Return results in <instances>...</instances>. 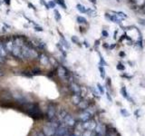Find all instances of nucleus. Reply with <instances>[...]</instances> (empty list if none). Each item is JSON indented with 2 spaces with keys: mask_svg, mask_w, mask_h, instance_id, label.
Returning a JSON list of instances; mask_svg holds the SVG:
<instances>
[{
  "mask_svg": "<svg viewBox=\"0 0 145 136\" xmlns=\"http://www.w3.org/2000/svg\"><path fill=\"white\" fill-rule=\"evenodd\" d=\"M4 2L7 5V6H9V5L11 4V0H4Z\"/></svg>",
  "mask_w": 145,
  "mask_h": 136,
  "instance_id": "obj_42",
  "label": "nucleus"
},
{
  "mask_svg": "<svg viewBox=\"0 0 145 136\" xmlns=\"http://www.w3.org/2000/svg\"><path fill=\"white\" fill-rule=\"evenodd\" d=\"M120 113H121V114L123 115V117H128V116H130V113H128L125 109H121L120 110Z\"/></svg>",
  "mask_w": 145,
  "mask_h": 136,
  "instance_id": "obj_30",
  "label": "nucleus"
},
{
  "mask_svg": "<svg viewBox=\"0 0 145 136\" xmlns=\"http://www.w3.org/2000/svg\"><path fill=\"white\" fill-rule=\"evenodd\" d=\"M22 108L28 115L34 119H41L43 118V113L39 108V105L35 102H26L22 104Z\"/></svg>",
  "mask_w": 145,
  "mask_h": 136,
  "instance_id": "obj_2",
  "label": "nucleus"
},
{
  "mask_svg": "<svg viewBox=\"0 0 145 136\" xmlns=\"http://www.w3.org/2000/svg\"><path fill=\"white\" fill-rule=\"evenodd\" d=\"M55 3L57 5H59L60 7L63 9H66L67 7H66V4H65V2H64V0H55Z\"/></svg>",
  "mask_w": 145,
  "mask_h": 136,
  "instance_id": "obj_23",
  "label": "nucleus"
},
{
  "mask_svg": "<svg viewBox=\"0 0 145 136\" xmlns=\"http://www.w3.org/2000/svg\"><path fill=\"white\" fill-rule=\"evenodd\" d=\"M56 113V107L55 104L53 103H50L48 105V108H47V113H46V115H47V118H48L50 121L54 120V118L55 116Z\"/></svg>",
  "mask_w": 145,
  "mask_h": 136,
  "instance_id": "obj_5",
  "label": "nucleus"
},
{
  "mask_svg": "<svg viewBox=\"0 0 145 136\" xmlns=\"http://www.w3.org/2000/svg\"><path fill=\"white\" fill-rule=\"evenodd\" d=\"M60 44L62 45L63 48H65V49H69L70 48V45H69V43L67 40H65V38L63 37V35H62V38H61V40H60Z\"/></svg>",
  "mask_w": 145,
  "mask_h": 136,
  "instance_id": "obj_18",
  "label": "nucleus"
},
{
  "mask_svg": "<svg viewBox=\"0 0 145 136\" xmlns=\"http://www.w3.org/2000/svg\"><path fill=\"white\" fill-rule=\"evenodd\" d=\"M48 6L50 8H55L56 6V3L55 1H53V0H51V1H49L48 2Z\"/></svg>",
  "mask_w": 145,
  "mask_h": 136,
  "instance_id": "obj_35",
  "label": "nucleus"
},
{
  "mask_svg": "<svg viewBox=\"0 0 145 136\" xmlns=\"http://www.w3.org/2000/svg\"><path fill=\"white\" fill-rule=\"evenodd\" d=\"M30 72L32 74V75H40V74H41V70H40L39 68L35 67V68H33Z\"/></svg>",
  "mask_w": 145,
  "mask_h": 136,
  "instance_id": "obj_25",
  "label": "nucleus"
},
{
  "mask_svg": "<svg viewBox=\"0 0 145 136\" xmlns=\"http://www.w3.org/2000/svg\"><path fill=\"white\" fill-rule=\"evenodd\" d=\"M141 11H142L143 14H145V3H144V5L141 7Z\"/></svg>",
  "mask_w": 145,
  "mask_h": 136,
  "instance_id": "obj_43",
  "label": "nucleus"
},
{
  "mask_svg": "<svg viewBox=\"0 0 145 136\" xmlns=\"http://www.w3.org/2000/svg\"><path fill=\"white\" fill-rule=\"evenodd\" d=\"M79 118H80V120H81V122H84L89 121L90 119L92 118V114H91L89 112H87L86 110H84V111H83V113L80 114Z\"/></svg>",
  "mask_w": 145,
  "mask_h": 136,
  "instance_id": "obj_14",
  "label": "nucleus"
},
{
  "mask_svg": "<svg viewBox=\"0 0 145 136\" xmlns=\"http://www.w3.org/2000/svg\"><path fill=\"white\" fill-rule=\"evenodd\" d=\"M99 55H100V62H99V65L100 66H107V63L104 61V58L103 57V55L101 54L100 53H99Z\"/></svg>",
  "mask_w": 145,
  "mask_h": 136,
  "instance_id": "obj_26",
  "label": "nucleus"
},
{
  "mask_svg": "<svg viewBox=\"0 0 145 136\" xmlns=\"http://www.w3.org/2000/svg\"><path fill=\"white\" fill-rule=\"evenodd\" d=\"M116 68H117V70H119V71H124V70H125V66H124L122 63H118V64L116 65Z\"/></svg>",
  "mask_w": 145,
  "mask_h": 136,
  "instance_id": "obj_31",
  "label": "nucleus"
},
{
  "mask_svg": "<svg viewBox=\"0 0 145 136\" xmlns=\"http://www.w3.org/2000/svg\"><path fill=\"white\" fill-rule=\"evenodd\" d=\"M119 55H120V56H122V57H124V56H125V54L123 53V52H120Z\"/></svg>",
  "mask_w": 145,
  "mask_h": 136,
  "instance_id": "obj_46",
  "label": "nucleus"
},
{
  "mask_svg": "<svg viewBox=\"0 0 145 136\" xmlns=\"http://www.w3.org/2000/svg\"><path fill=\"white\" fill-rule=\"evenodd\" d=\"M106 95H107L109 101H110V102H112V98H111V96H110V95H109V93H106Z\"/></svg>",
  "mask_w": 145,
  "mask_h": 136,
  "instance_id": "obj_45",
  "label": "nucleus"
},
{
  "mask_svg": "<svg viewBox=\"0 0 145 136\" xmlns=\"http://www.w3.org/2000/svg\"><path fill=\"white\" fill-rule=\"evenodd\" d=\"M38 61L42 65H48L50 64V58H49L45 54H40V55L38 57Z\"/></svg>",
  "mask_w": 145,
  "mask_h": 136,
  "instance_id": "obj_12",
  "label": "nucleus"
},
{
  "mask_svg": "<svg viewBox=\"0 0 145 136\" xmlns=\"http://www.w3.org/2000/svg\"><path fill=\"white\" fill-rule=\"evenodd\" d=\"M69 88H70L71 92L73 94H76V95H81L82 94V88H81V86L79 85L78 83H75V82L71 81Z\"/></svg>",
  "mask_w": 145,
  "mask_h": 136,
  "instance_id": "obj_6",
  "label": "nucleus"
},
{
  "mask_svg": "<svg viewBox=\"0 0 145 136\" xmlns=\"http://www.w3.org/2000/svg\"><path fill=\"white\" fill-rule=\"evenodd\" d=\"M92 132H93V131H91V130H85V131H83L82 136H91Z\"/></svg>",
  "mask_w": 145,
  "mask_h": 136,
  "instance_id": "obj_33",
  "label": "nucleus"
},
{
  "mask_svg": "<svg viewBox=\"0 0 145 136\" xmlns=\"http://www.w3.org/2000/svg\"><path fill=\"white\" fill-rule=\"evenodd\" d=\"M123 77H126L127 79H131L132 78V76H131V75H122Z\"/></svg>",
  "mask_w": 145,
  "mask_h": 136,
  "instance_id": "obj_41",
  "label": "nucleus"
},
{
  "mask_svg": "<svg viewBox=\"0 0 145 136\" xmlns=\"http://www.w3.org/2000/svg\"><path fill=\"white\" fill-rule=\"evenodd\" d=\"M68 131H67V128L64 126V125H60L58 126L55 130V136H63L64 135L65 133H67Z\"/></svg>",
  "mask_w": 145,
  "mask_h": 136,
  "instance_id": "obj_13",
  "label": "nucleus"
},
{
  "mask_svg": "<svg viewBox=\"0 0 145 136\" xmlns=\"http://www.w3.org/2000/svg\"><path fill=\"white\" fill-rule=\"evenodd\" d=\"M76 21H77V23H79V24H82V25L87 24V20H86L85 17L81 16V15H79V16H77V17H76Z\"/></svg>",
  "mask_w": 145,
  "mask_h": 136,
  "instance_id": "obj_22",
  "label": "nucleus"
},
{
  "mask_svg": "<svg viewBox=\"0 0 145 136\" xmlns=\"http://www.w3.org/2000/svg\"><path fill=\"white\" fill-rule=\"evenodd\" d=\"M121 94L123 95V96L124 97L125 99H127L128 101H131V102H132V103H134L133 102V99L131 97L130 95H129V94H128V92H127L126 88H125V86H123L122 87V89H121Z\"/></svg>",
  "mask_w": 145,
  "mask_h": 136,
  "instance_id": "obj_15",
  "label": "nucleus"
},
{
  "mask_svg": "<svg viewBox=\"0 0 145 136\" xmlns=\"http://www.w3.org/2000/svg\"><path fill=\"white\" fill-rule=\"evenodd\" d=\"M5 75V72H4V70L2 69V68H0V76H3Z\"/></svg>",
  "mask_w": 145,
  "mask_h": 136,
  "instance_id": "obj_40",
  "label": "nucleus"
},
{
  "mask_svg": "<svg viewBox=\"0 0 145 136\" xmlns=\"http://www.w3.org/2000/svg\"><path fill=\"white\" fill-rule=\"evenodd\" d=\"M105 18L108 19L110 22L115 23V24H118V25H121V24H122V19L119 18V17L116 15H114L113 13H112V14L106 13V14H105Z\"/></svg>",
  "mask_w": 145,
  "mask_h": 136,
  "instance_id": "obj_8",
  "label": "nucleus"
},
{
  "mask_svg": "<svg viewBox=\"0 0 145 136\" xmlns=\"http://www.w3.org/2000/svg\"><path fill=\"white\" fill-rule=\"evenodd\" d=\"M3 44H4L5 48L7 49L8 53H11L13 48H14V45H15V44H14V37L7 38L6 41L3 42Z\"/></svg>",
  "mask_w": 145,
  "mask_h": 136,
  "instance_id": "obj_7",
  "label": "nucleus"
},
{
  "mask_svg": "<svg viewBox=\"0 0 145 136\" xmlns=\"http://www.w3.org/2000/svg\"><path fill=\"white\" fill-rule=\"evenodd\" d=\"M89 1L93 5H96L97 4V0H89Z\"/></svg>",
  "mask_w": 145,
  "mask_h": 136,
  "instance_id": "obj_44",
  "label": "nucleus"
},
{
  "mask_svg": "<svg viewBox=\"0 0 145 136\" xmlns=\"http://www.w3.org/2000/svg\"><path fill=\"white\" fill-rule=\"evenodd\" d=\"M55 130H56L55 126L53 124L52 122H48L47 124L44 126L43 132H44V134L45 136H53L55 135Z\"/></svg>",
  "mask_w": 145,
  "mask_h": 136,
  "instance_id": "obj_4",
  "label": "nucleus"
},
{
  "mask_svg": "<svg viewBox=\"0 0 145 136\" xmlns=\"http://www.w3.org/2000/svg\"><path fill=\"white\" fill-rule=\"evenodd\" d=\"M97 89H98V91L100 92L101 95H104V88H103V86H102V84L97 83Z\"/></svg>",
  "mask_w": 145,
  "mask_h": 136,
  "instance_id": "obj_34",
  "label": "nucleus"
},
{
  "mask_svg": "<svg viewBox=\"0 0 145 136\" xmlns=\"http://www.w3.org/2000/svg\"><path fill=\"white\" fill-rule=\"evenodd\" d=\"M76 9H77L80 13H82V14H86V12H87V8L82 4L76 5Z\"/></svg>",
  "mask_w": 145,
  "mask_h": 136,
  "instance_id": "obj_20",
  "label": "nucleus"
},
{
  "mask_svg": "<svg viewBox=\"0 0 145 136\" xmlns=\"http://www.w3.org/2000/svg\"><path fill=\"white\" fill-rule=\"evenodd\" d=\"M55 18L56 21H60L62 19V15L60 14V12L56 9H55Z\"/></svg>",
  "mask_w": 145,
  "mask_h": 136,
  "instance_id": "obj_28",
  "label": "nucleus"
},
{
  "mask_svg": "<svg viewBox=\"0 0 145 136\" xmlns=\"http://www.w3.org/2000/svg\"><path fill=\"white\" fill-rule=\"evenodd\" d=\"M112 13H113V14H115L119 18H121L122 20H123V19H126L127 17H128V15L125 14V13H123V12L122 11H112Z\"/></svg>",
  "mask_w": 145,
  "mask_h": 136,
  "instance_id": "obj_19",
  "label": "nucleus"
},
{
  "mask_svg": "<svg viewBox=\"0 0 145 136\" xmlns=\"http://www.w3.org/2000/svg\"><path fill=\"white\" fill-rule=\"evenodd\" d=\"M28 7L29 8H32L34 10H35V6L33 4H31V3H28Z\"/></svg>",
  "mask_w": 145,
  "mask_h": 136,
  "instance_id": "obj_39",
  "label": "nucleus"
},
{
  "mask_svg": "<svg viewBox=\"0 0 145 136\" xmlns=\"http://www.w3.org/2000/svg\"><path fill=\"white\" fill-rule=\"evenodd\" d=\"M64 122V123L67 125V126H75L76 124V122H75V119L72 115H69V114H66V116L64 117V119L63 120Z\"/></svg>",
  "mask_w": 145,
  "mask_h": 136,
  "instance_id": "obj_11",
  "label": "nucleus"
},
{
  "mask_svg": "<svg viewBox=\"0 0 145 136\" xmlns=\"http://www.w3.org/2000/svg\"><path fill=\"white\" fill-rule=\"evenodd\" d=\"M7 54H8V52L7 51V49L5 48V45L4 44H3V42H0V55L7 58Z\"/></svg>",
  "mask_w": 145,
  "mask_h": 136,
  "instance_id": "obj_17",
  "label": "nucleus"
},
{
  "mask_svg": "<svg viewBox=\"0 0 145 136\" xmlns=\"http://www.w3.org/2000/svg\"><path fill=\"white\" fill-rule=\"evenodd\" d=\"M56 46H57V48L59 49L60 52L62 53V54L63 55V57H66V53H65V51H64V48H63V46H62V45H61V44L59 43V44H57V45H56Z\"/></svg>",
  "mask_w": 145,
  "mask_h": 136,
  "instance_id": "obj_27",
  "label": "nucleus"
},
{
  "mask_svg": "<svg viewBox=\"0 0 145 136\" xmlns=\"http://www.w3.org/2000/svg\"><path fill=\"white\" fill-rule=\"evenodd\" d=\"M83 127L84 130H91V131H93V130L95 129V127H96V123H95L94 121H92V120L90 119L89 121L83 122Z\"/></svg>",
  "mask_w": 145,
  "mask_h": 136,
  "instance_id": "obj_10",
  "label": "nucleus"
},
{
  "mask_svg": "<svg viewBox=\"0 0 145 136\" xmlns=\"http://www.w3.org/2000/svg\"><path fill=\"white\" fill-rule=\"evenodd\" d=\"M102 35H103L104 37H108V36H109V33H108L105 29H104V30L102 31Z\"/></svg>",
  "mask_w": 145,
  "mask_h": 136,
  "instance_id": "obj_36",
  "label": "nucleus"
},
{
  "mask_svg": "<svg viewBox=\"0 0 145 136\" xmlns=\"http://www.w3.org/2000/svg\"><path fill=\"white\" fill-rule=\"evenodd\" d=\"M17 59H21V54H22V46H18V45H14V48L12 50V52L10 53Z\"/></svg>",
  "mask_w": 145,
  "mask_h": 136,
  "instance_id": "obj_9",
  "label": "nucleus"
},
{
  "mask_svg": "<svg viewBox=\"0 0 145 136\" xmlns=\"http://www.w3.org/2000/svg\"><path fill=\"white\" fill-rule=\"evenodd\" d=\"M56 75L59 77L61 80H68L70 79V74L68 72L66 68L64 67L63 65H61V64H58L57 67H56Z\"/></svg>",
  "mask_w": 145,
  "mask_h": 136,
  "instance_id": "obj_3",
  "label": "nucleus"
},
{
  "mask_svg": "<svg viewBox=\"0 0 145 136\" xmlns=\"http://www.w3.org/2000/svg\"><path fill=\"white\" fill-rule=\"evenodd\" d=\"M35 30L37 31V32H43L44 29L41 27H39V26H35Z\"/></svg>",
  "mask_w": 145,
  "mask_h": 136,
  "instance_id": "obj_37",
  "label": "nucleus"
},
{
  "mask_svg": "<svg viewBox=\"0 0 145 136\" xmlns=\"http://www.w3.org/2000/svg\"><path fill=\"white\" fill-rule=\"evenodd\" d=\"M82 101V96L81 95H76V94H73L72 95V102H74L75 104L78 105L79 102Z\"/></svg>",
  "mask_w": 145,
  "mask_h": 136,
  "instance_id": "obj_16",
  "label": "nucleus"
},
{
  "mask_svg": "<svg viewBox=\"0 0 145 136\" xmlns=\"http://www.w3.org/2000/svg\"><path fill=\"white\" fill-rule=\"evenodd\" d=\"M78 106L81 108V109H83V110H85V109H87L88 107L90 106V104H89V102H87V101H81V102H79V104H78Z\"/></svg>",
  "mask_w": 145,
  "mask_h": 136,
  "instance_id": "obj_21",
  "label": "nucleus"
},
{
  "mask_svg": "<svg viewBox=\"0 0 145 136\" xmlns=\"http://www.w3.org/2000/svg\"><path fill=\"white\" fill-rule=\"evenodd\" d=\"M40 53L36 48L34 47L33 45L28 44L26 42L22 46V54H21V60H38V57Z\"/></svg>",
  "mask_w": 145,
  "mask_h": 136,
  "instance_id": "obj_1",
  "label": "nucleus"
},
{
  "mask_svg": "<svg viewBox=\"0 0 145 136\" xmlns=\"http://www.w3.org/2000/svg\"><path fill=\"white\" fill-rule=\"evenodd\" d=\"M83 45H85L86 47H89V45H88V43H87V42H86V41L83 42Z\"/></svg>",
  "mask_w": 145,
  "mask_h": 136,
  "instance_id": "obj_48",
  "label": "nucleus"
},
{
  "mask_svg": "<svg viewBox=\"0 0 145 136\" xmlns=\"http://www.w3.org/2000/svg\"><path fill=\"white\" fill-rule=\"evenodd\" d=\"M99 71H100L101 77L103 79H105V69H104V66H99Z\"/></svg>",
  "mask_w": 145,
  "mask_h": 136,
  "instance_id": "obj_29",
  "label": "nucleus"
},
{
  "mask_svg": "<svg viewBox=\"0 0 145 136\" xmlns=\"http://www.w3.org/2000/svg\"><path fill=\"white\" fill-rule=\"evenodd\" d=\"M72 42L76 44V45H80V40H79V38L77 37V36H75V35L72 36Z\"/></svg>",
  "mask_w": 145,
  "mask_h": 136,
  "instance_id": "obj_32",
  "label": "nucleus"
},
{
  "mask_svg": "<svg viewBox=\"0 0 145 136\" xmlns=\"http://www.w3.org/2000/svg\"><path fill=\"white\" fill-rule=\"evenodd\" d=\"M139 112H140V111H139V110H137V111L134 113V114H136V116H137V117H140V115H139Z\"/></svg>",
  "mask_w": 145,
  "mask_h": 136,
  "instance_id": "obj_47",
  "label": "nucleus"
},
{
  "mask_svg": "<svg viewBox=\"0 0 145 136\" xmlns=\"http://www.w3.org/2000/svg\"><path fill=\"white\" fill-rule=\"evenodd\" d=\"M86 14H88V15H89V16H91V17H94V16H96V15H97L96 11H95L94 9H91V8L87 9Z\"/></svg>",
  "mask_w": 145,
  "mask_h": 136,
  "instance_id": "obj_24",
  "label": "nucleus"
},
{
  "mask_svg": "<svg viewBox=\"0 0 145 136\" xmlns=\"http://www.w3.org/2000/svg\"><path fill=\"white\" fill-rule=\"evenodd\" d=\"M72 135H73V134H70L69 132H67V133H65V134H64V135H63V136H72Z\"/></svg>",
  "mask_w": 145,
  "mask_h": 136,
  "instance_id": "obj_49",
  "label": "nucleus"
},
{
  "mask_svg": "<svg viewBox=\"0 0 145 136\" xmlns=\"http://www.w3.org/2000/svg\"><path fill=\"white\" fill-rule=\"evenodd\" d=\"M6 57H3L0 55V64H4L5 63H6Z\"/></svg>",
  "mask_w": 145,
  "mask_h": 136,
  "instance_id": "obj_38",
  "label": "nucleus"
}]
</instances>
